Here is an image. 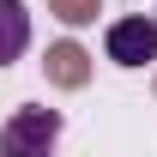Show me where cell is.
I'll return each instance as SVG.
<instances>
[{
  "label": "cell",
  "mask_w": 157,
  "mask_h": 157,
  "mask_svg": "<svg viewBox=\"0 0 157 157\" xmlns=\"http://www.w3.org/2000/svg\"><path fill=\"white\" fill-rule=\"evenodd\" d=\"M103 42H109L115 67H151L157 60V18H115Z\"/></svg>",
  "instance_id": "obj_1"
},
{
  "label": "cell",
  "mask_w": 157,
  "mask_h": 157,
  "mask_svg": "<svg viewBox=\"0 0 157 157\" xmlns=\"http://www.w3.org/2000/svg\"><path fill=\"white\" fill-rule=\"evenodd\" d=\"M55 133H60L55 109H24V115L6 127V145H12V151H30V145H55Z\"/></svg>",
  "instance_id": "obj_2"
},
{
  "label": "cell",
  "mask_w": 157,
  "mask_h": 157,
  "mask_svg": "<svg viewBox=\"0 0 157 157\" xmlns=\"http://www.w3.org/2000/svg\"><path fill=\"white\" fill-rule=\"evenodd\" d=\"M24 48H30V12L24 0H0V67H12Z\"/></svg>",
  "instance_id": "obj_3"
}]
</instances>
